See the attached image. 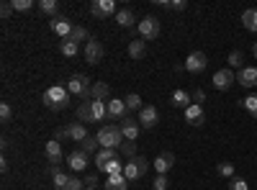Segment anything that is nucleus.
Instances as JSON below:
<instances>
[{"label": "nucleus", "mask_w": 257, "mask_h": 190, "mask_svg": "<svg viewBox=\"0 0 257 190\" xmlns=\"http://www.w3.org/2000/svg\"><path fill=\"white\" fill-rule=\"evenodd\" d=\"M90 13H93L95 18H111V16H116L118 11H116L113 0H93V3H90Z\"/></svg>", "instance_id": "nucleus-9"}, {"label": "nucleus", "mask_w": 257, "mask_h": 190, "mask_svg": "<svg viewBox=\"0 0 257 190\" xmlns=\"http://www.w3.org/2000/svg\"><path fill=\"white\" fill-rule=\"evenodd\" d=\"M85 190H98V187H85Z\"/></svg>", "instance_id": "nucleus-52"}, {"label": "nucleus", "mask_w": 257, "mask_h": 190, "mask_svg": "<svg viewBox=\"0 0 257 190\" xmlns=\"http://www.w3.org/2000/svg\"><path fill=\"white\" fill-rule=\"evenodd\" d=\"M98 172H103L105 177H111V175H121V172H123V164H121V162H118V157H116V159H111L108 164H103Z\"/></svg>", "instance_id": "nucleus-29"}, {"label": "nucleus", "mask_w": 257, "mask_h": 190, "mask_svg": "<svg viewBox=\"0 0 257 190\" xmlns=\"http://www.w3.org/2000/svg\"><path fill=\"white\" fill-rule=\"evenodd\" d=\"M188 8V0H173L170 3V11H185Z\"/></svg>", "instance_id": "nucleus-48"}, {"label": "nucleus", "mask_w": 257, "mask_h": 190, "mask_svg": "<svg viewBox=\"0 0 257 190\" xmlns=\"http://www.w3.org/2000/svg\"><path fill=\"white\" fill-rule=\"evenodd\" d=\"M118 126H121V134H123L126 141H137V136H139V121H134L132 116H126Z\"/></svg>", "instance_id": "nucleus-15"}, {"label": "nucleus", "mask_w": 257, "mask_h": 190, "mask_svg": "<svg viewBox=\"0 0 257 190\" xmlns=\"http://www.w3.org/2000/svg\"><path fill=\"white\" fill-rule=\"evenodd\" d=\"M41 100H44L49 111H64L70 105V90H67V85H52L44 90Z\"/></svg>", "instance_id": "nucleus-2"}, {"label": "nucleus", "mask_w": 257, "mask_h": 190, "mask_svg": "<svg viewBox=\"0 0 257 190\" xmlns=\"http://www.w3.org/2000/svg\"><path fill=\"white\" fill-rule=\"evenodd\" d=\"M52 180H54V190H67L70 175H64V172L59 170V172H54V175H52Z\"/></svg>", "instance_id": "nucleus-36"}, {"label": "nucleus", "mask_w": 257, "mask_h": 190, "mask_svg": "<svg viewBox=\"0 0 257 190\" xmlns=\"http://www.w3.org/2000/svg\"><path fill=\"white\" fill-rule=\"evenodd\" d=\"M98 185V175H88L85 177V187H95Z\"/></svg>", "instance_id": "nucleus-49"}, {"label": "nucleus", "mask_w": 257, "mask_h": 190, "mask_svg": "<svg viewBox=\"0 0 257 190\" xmlns=\"http://www.w3.org/2000/svg\"><path fill=\"white\" fill-rule=\"evenodd\" d=\"M216 172H219L221 177H229V180H231V177H234V172H237V167H234L231 162H221V164L216 167Z\"/></svg>", "instance_id": "nucleus-38"}, {"label": "nucleus", "mask_w": 257, "mask_h": 190, "mask_svg": "<svg viewBox=\"0 0 257 190\" xmlns=\"http://www.w3.org/2000/svg\"><path fill=\"white\" fill-rule=\"evenodd\" d=\"M242 26L252 34H257V8H247L242 11Z\"/></svg>", "instance_id": "nucleus-24"}, {"label": "nucleus", "mask_w": 257, "mask_h": 190, "mask_svg": "<svg viewBox=\"0 0 257 190\" xmlns=\"http://www.w3.org/2000/svg\"><path fill=\"white\" fill-rule=\"evenodd\" d=\"M103 190H128V180L123 177V172L121 175H111V177H105Z\"/></svg>", "instance_id": "nucleus-22"}, {"label": "nucleus", "mask_w": 257, "mask_h": 190, "mask_svg": "<svg viewBox=\"0 0 257 190\" xmlns=\"http://www.w3.org/2000/svg\"><path fill=\"white\" fill-rule=\"evenodd\" d=\"M226 62H229V70H231V67L242 70V67H244V65H242V62H244V54H242L239 49H231V52H229V57H226Z\"/></svg>", "instance_id": "nucleus-32"}, {"label": "nucleus", "mask_w": 257, "mask_h": 190, "mask_svg": "<svg viewBox=\"0 0 257 190\" xmlns=\"http://www.w3.org/2000/svg\"><path fill=\"white\" fill-rule=\"evenodd\" d=\"M98 144H100V149H121L123 146V134H121V126L118 123H105L98 129Z\"/></svg>", "instance_id": "nucleus-1"}, {"label": "nucleus", "mask_w": 257, "mask_h": 190, "mask_svg": "<svg viewBox=\"0 0 257 190\" xmlns=\"http://www.w3.org/2000/svg\"><path fill=\"white\" fill-rule=\"evenodd\" d=\"M67 90H70V95H77L82 103H85V100H93V95H90V90H93V80H90L88 75L77 72V75H72V77L67 80Z\"/></svg>", "instance_id": "nucleus-3"}, {"label": "nucleus", "mask_w": 257, "mask_h": 190, "mask_svg": "<svg viewBox=\"0 0 257 190\" xmlns=\"http://www.w3.org/2000/svg\"><path fill=\"white\" fill-rule=\"evenodd\" d=\"M188 72H193V75H198V72H203L206 67H208V57L203 54V52H190L188 57H185V65H183Z\"/></svg>", "instance_id": "nucleus-6"}, {"label": "nucleus", "mask_w": 257, "mask_h": 190, "mask_svg": "<svg viewBox=\"0 0 257 190\" xmlns=\"http://www.w3.org/2000/svg\"><path fill=\"white\" fill-rule=\"evenodd\" d=\"M0 170H3V172H8V159H6V157L0 159Z\"/></svg>", "instance_id": "nucleus-50"}, {"label": "nucleus", "mask_w": 257, "mask_h": 190, "mask_svg": "<svg viewBox=\"0 0 257 190\" xmlns=\"http://www.w3.org/2000/svg\"><path fill=\"white\" fill-rule=\"evenodd\" d=\"M118 152H121V154H126L128 159H134V157H137V146H134V141H128V144H123V146H121Z\"/></svg>", "instance_id": "nucleus-43"}, {"label": "nucleus", "mask_w": 257, "mask_h": 190, "mask_svg": "<svg viewBox=\"0 0 257 190\" xmlns=\"http://www.w3.org/2000/svg\"><path fill=\"white\" fill-rule=\"evenodd\" d=\"M157 123H160V111L155 108V105H144V108L139 111V126L142 129H155Z\"/></svg>", "instance_id": "nucleus-11"}, {"label": "nucleus", "mask_w": 257, "mask_h": 190, "mask_svg": "<svg viewBox=\"0 0 257 190\" xmlns=\"http://www.w3.org/2000/svg\"><path fill=\"white\" fill-rule=\"evenodd\" d=\"M70 41H75V44H80V41H90L88 39V29H85V26H75L72 34H70Z\"/></svg>", "instance_id": "nucleus-35"}, {"label": "nucleus", "mask_w": 257, "mask_h": 190, "mask_svg": "<svg viewBox=\"0 0 257 190\" xmlns=\"http://www.w3.org/2000/svg\"><path fill=\"white\" fill-rule=\"evenodd\" d=\"M67 190H85V180H80V177H72V175H70Z\"/></svg>", "instance_id": "nucleus-45"}, {"label": "nucleus", "mask_w": 257, "mask_h": 190, "mask_svg": "<svg viewBox=\"0 0 257 190\" xmlns=\"http://www.w3.org/2000/svg\"><path fill=\"white\" fill-rule=\"evenodd\" d=\"M54 139L57 141H64V139H70V131H67V126H62V129L54 131Z\"/></svg>", "instance_id": "nucleus-47"}, {"label": "nucleus", "mask_w": 257, "mask_h": 190, "mask_svg": "<svg viewBox=\"0 0 257 190\" xmlns=\"http://www.w3.org/2000/svg\"><path fill=\"white\" fill-rule=\"evenodd\" d=\"M77 121L80 123H95L93 121V111H90V100H85L77 105Z\"/></svg>", "instance_id": "nucleus-28"}, {"label": "nucleus", "mask_w": 257, "mask_h": 190, "mask_svg": "<svg viewBox=\"0 0 257 190\" xmlns=\"http://www.w3.org/2000/svg\"><path fill=\"white\" fill-rule=\"evenodd\" d=\"M252 54H254V59H257V44H254V47H252Z\"/></svg>", "instance_id": "nucleus-51"}, {"label": "nucleus", "mask_w": 257, "mask_h": 190, "mask_svg": "<svg viewBox=\"0 0 257 190\" xmlns=\"http://www.w3.org/2000/svg\"><path fill=\"white\" fill-rule=\"evenodd\" d=\"M152 167V162H149L147 157H134V159H128L126 164H123V177L128 180V182H134V180H142L144 175H147V170Z\"/></svg>", "instance_id": "nucleus-4"}, {"label": "nucleus", "mask_w": 257, "mask_h": 190, "mask_svg": "<svg viewBox=\"0 0 257 190\" xmlns=\"http://www.w3.org/2000/svg\"><path fill=\"white\" fill-rule=\"evenodd\" d=\"M144 54H147V44L144 41H132V44H128V57L132 59H144Z\"/></svg>", "instance_id": "nucleus-30"}, {"label": "nucleus", "mask_w": 257, "mask_h": 190, "mask_svg": "<svg viewBox=\"0 0 257 190\" xmlns=\"http://www.w3.org/2000/svg\"><path fill=\"white\" fill-rule=\"evenodd\" d=\"M152 167L157 170V175H167V172L175 167V154H173V152H162V154H157V159L152 162Z\"/></svg>", "instance_id": "nucleus-13"}, {"label": "nucleus", "mask_w": 257, "mask_h": 190, "mask_svg": "<svg viewBox=\"0 0 257 190\" xmlns=\"http://www.w3.org/2000/svg\"><path fill=\"white\" fill-rule=\"evenodd\" d=\"M229 190H249V185H247V180H244V177H231Z\"/></svg>", "instance_id": "nucleus-41"}, {"label": "nucleus", "mask_w": 257, "mask_h": 190, "mask_svg": "<svg viewBox=\"0 0 257 190\" xmlns=\"http://www.w3.org/2000/svg\"><path fill=\"white\" fill-rule=\"evenodd\" d=\"M67 131H70V139H72L75 144H82L85 139L90 136V134H88V129H85V123H80V121L70 123V126H67Z\"/></svg>", "instance_id": "nucleus-20"}, {"label": "nucleus", "mask_w": 257, "mask_h": 190, "mask_svg": "<svg viewBox=\"0 0 257 190\" xmlns=\"http://www.w3.org/2000/svg\"><path fill=\"white\" fill-rule=\"evenodd\" d=\"M77 52H80V44H75V41H70V39L59 41V54H62V57L72 59V57H77Z\"/></svg>", "instance_id": "nucleus-27"}, {"label": "nucleus", "mask_w": 257, "mask_h": 190, "mask_svg": "<svg viewBox=\"0 0 257 190\" xmlns=\"http://www.w3.org/2000/svg\"><path fill=\"white\" fill-rule=\"evenodd\" d=\"M170 103H173L175 105V108H190V105H193V95L190 93H185V90H175L173 95H170Z\"/></svg>", "instance_id": "nucleus-21"}, {"label": "nucleus", "mask_w": 257, "mask_h": 190, "mask_svg": "<svg viewBox=\"0 0 257 190\" xmlns=\"http://www.w3.org/2000/svg\"><path fill=\"white\" fill-rule=\"evenodd\" d=\"M88 164H90V154L82 152V149H75L67 157V167H70L72 172H85V170H88Z\"/></svg>", "instance_id": "nucleus-10"}, {"label": "nucleus", "mask_w": 257, "mask_h": 190, "mask_svg": "<svg viewBox=\"0 0 257 190\" xmlns=\"http://www.w3.org/2000/svg\"><path fill=\"white\" fill-rule=\"evenodd\" d=\"M137 31H139V39H144V41H155V39H160V31H162L160 18H155V16H144V18L139 21Z\"/></svg>", "instance_id": "nucleus-5"}, {"label": "nucleus", "mask_w": 257, "mask_h": 190, "mask_svg": "<svg viewBox=\"0 0 257 190\" xmlns=\"http://www.w3.org/2000/svg\"><path fill=\"white\" fill-rule=\"evenodd\" d=\"M152 187H155V190H167V187H170L167 175H157V177H155V182H152Z\"/></svg>", "instance_id": "nucleus-42"}, {"label": "nucleus", "mask_w": 257, "mask_h": 190, "mask_svg": "<svg viewBox=\"0 0 257 190\" xmlns=\"http://www.w3.org/2000/svg\"><path fill=\"white\" fill-rule=\"evenodd\" d=\"M190 95H193V103H196V105H201V103L206 100V90H203V88H196Z\"/></svg>", "instance_id": "nucleus-46"}, {"label": "nucleus", "mask_w": 257, "mask_h": 190, "mask_svg": "<svg viewBox=\"0 0 257 190\" xmlns=\"http://www.w3.org/2000/svg\"><path fill=\"white\" fill-rule=\"evenodd\" d=\"M6 190H11V187H6Z\"/></svg>", "instance_id": "nucleus-53"}, {"label": "nucleus", "mask_w": 257, "mask_h": 190, "mask_svg": "<svg viewBox=\"0 0 257 190\" xmlns=\"http://www.w3.org/2000/svg\"><path fill=\"white\" fill-rule=\"evenodd\" d=\"M98 146H100V144H98V136H88V139L80 144V149L88 152V154H93V152H98Z\"/></svg>", "instance_id": "nucleus-37"}, {"label": "nucleus", "mask_w": 257, "mask_h": 190, "mask_svg": "<svg viewBox=\"0 0 257 190\" xmlns=\"http://www.w3.org/2000/svg\"><path fill=\"white\" fill-rule=\"evenodd\" d=\"M90 111H93V121L100 123L108 118V103H103V100H90Z\"/></svg>", "instance_id": "nucleus-23"}, {"label": "nucleus", "mask_w": 257, "mask_h": 190, "mask_svg": "<svg viewBox=\"0 0 257 190\" xmlns=\"http://www.w3.org/2000/svg\"><path fill=\"white\" fill-rule=\"evenodd\" d=\"M49 29H52V34H57L59 39H70V34H72V24H70V18H64V16H54V18H49Z\"/></svg>", "instance_id": "nucleus-8"}, {"label": "nucleus", "mask_w": 257, "mask_h": 190, "mask_svg": "<svg viewBox=\"0 0 257 190\" xmlns=\"http://www.w3.org/2000/svg\"><path fill=\"white\" fill-rule=\"evenodd\" d=\"M44 152H47V162H49L52 167H59V162H62V144H59L57 139L47 141Z\"/></svg>", "instance_id": "nucleus-18"}, {"label": "nucleus", "mask_w": 257, "mask_h": 190, "mask_svg": "<svg viewBox=\"0 0 257 190\" xmlns=\"http://www.w3.org/2000/svg\"><path fill=\"white\" fill-rule=\"evenodd\" d=\"M123 103H126L128 113H132V111H142V108H144V105H142V98H139L137 93H128V95L123 98Z\"/></svg>", "instance_id": "nucleus-33"}, {"label": "nucleus", "mask_w": 257, "mask_h": 190, "mask_svg": "<svg viewBox=\"0 0 257 190\" xmlns=\"http://www.w3.org/2000/svg\"><path fill=\"white\" fill-rule=\"evenodd\" d=\"M111 159H116V149H98L95 152V164H98V170L103 164H108Z\"/></svg>", "instance_id": "nucleus-31"}, {"label": "nucleus", "mask_w": 257, "mask_h": 190, "mask_svg": "<svg viewBox=\"0 0 257 190\" xmlns=\"http://www.w3.org/2000/svg\"><path fill=\"white\" fill-rule=\"evenodd\" d=\"M237 82H239L242 88H257V67L244 65V67L237 72Z\"/></svg>", "instance_id": "nucleus-14"}, {"label": "nucleus", "mask_w": 257, "mask_h": 190, "mask_svg": "<svg viewBox=\"0 0 257 190\" xmlns=\"http://www.w3.org/2000/svg\"><path fill=\"white\" fill-rule=\"evenodd\" d=\"M242 103V108L252 116V118H257V95H247L244 100H239Z\"/></svg>", "instance_id": "nucleus-34"}, {"label": "nucleus", "mask_w": 257, "mask_h": 190, "mask_svg": "<svg viewBox=\"0 0 257 190\" xmlns=\"http://www.w3.org/2000/svg\"><path fill=\"white\" fill-rule=\"evenodd\" d=\"M36 11L44 13V16H49V18H54L57 11H59V0H39V3H36Z\"/></svg>", "instance_id": "nucleus-25"}, {"label": "nucleus", "mask_w": 257, "mask_h": 190, "mask_svg": "<svg viewBox=\"0 0 257 190\" xmlns=\"http://www.w3.org/2000/svg\"><path fill=\"white\" fill-rule=\"evenodd\" d=\"M185 123H190V126H203V123H206L203 105H196V103H193L190 108H185Z\"/></svg>", "instance_id": "nucleus-17"}, {"label": "nucleus", "mask_w": 257, "mask_h": 190, "mask_svg": "<svg viewBox=\"0 0 257 190\" xmlns=\"http://www.w3.org/2000/svg\"><path fill=\"white\" fill-rule=\"evenodd\" d=\"M13 16V3H11V0H6V3H0V18H11Z\"/></svg>", "instance_id": "nucleus-44"}, {"label": "nucleus", "mask_w": 257, "mask_h": 190, "mask_svg": "<svg viewBox=\"0 0 257 190\" xmlns=\"http://www.w3.org/2000/svg\"><path fill=\"white\" fill-rule=\"evenodd\" d=\"M126 116H128V108L123 100H118V98L108 100V121H123Z\"/></svg>", "instance_id": "nucleus-16"}, {"label": "nucleus", "mask_w": 257, "mask_h": 190, "mask_svg": "<svg viewBox=\"0 0 257 190\" xmlns=\"http://www.w3.org/2000/svg\"><path fill=\"white\" fill-rule=\"evenodd\" d=\"M90 95H93V100H105L111 95V85L108 82H93V90H90Z\"/></svg>", "instance_id": "nucleus-26"}, {"label": "nucleus", "mask_w": 257, "mask_h": 190, "mask_svg": "<svg viewBox=\"0 0 257 190\" xmlns=\"http://www.w3.org/2000/svg\"><path fill=\"white\" fill-rule=\"evenodd\" d=\"M116 24H118L121 29H134V26H139L132 8H121V11L116 13Z\"/></svg>", "instance_id": "nucleus-19"}, {"label": "nucleus", "mask_w": 257, "mask_h": 190, "mask_svg": "<svg viewBox=\"0 0 257 190\" xmlns=\"http://www.w3.org/2000/svg\"><path fill=\"white\" fill-rule=\"evenodd\" d=\"M0 118H3V123H11V118H13L11 103H0Z\"/></svg>", "instance_id": "nucleus-40"}, {"label": "nucleus", "mask_w": 257, "mask_h": 190, "mask_svg": "<svg viewBox=\"0 0 257 190\" xmlns=\"http://www.w3.org/2000/svg\"><path fill=\"white\" fill-rule=\"evenodd\" d=\"M11 3H13V11L16 13H26V11H31L36 6L34 0H11Z\"/></svg>", "instance_id": "nucleus-39"}, {"label": "nucleus", "mask_w": 257, "mask_h": 190, "mask_svg": "<svg viewBox=\"0 0 257 190\" xmlns=\"http://www.w3.org/2000/svg\"><path fill=\"white\" fill-rule=\"evenodd\" d=\"M211 82H213V88H216V90H229L234 82H237V75H234L229 67H224V70H219L216 75H213Z\"/></svg>", "instance_id": "nucleus-12"}, {"label": "nucleus", "mask_w": 257, "mask_h": 190, "mask_svg": "<svg viewBox=\"0 0 257 190\" xmlns=\"http://www.w3.org/2000/svg\"><path fill=\"white\" fill-rule=\"evenodd\" d=\"M103 54H105V49H103V44L98 39H90L88 44H85V49H82V57H85L88 65H98V62L103 59Z\"/></svg>", "instance_id": "nucleus-7"}]
</instances>
